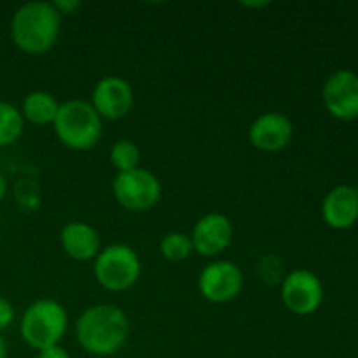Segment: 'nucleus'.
Returning a JSON list of instances; mask_svg holds the SVG:
<instances>
[{
    "instance_id": "nucleus-8",
    "label": "nucleus",
    "mask_w": 358,
    "mask_h": 358,
    "mask_svg": "<svg viewBox=\"0 0 358 358\" xmlns=\"http://www.w3.org/2000/svg\"><path fill=\"white\" fill-rule=\"evenodd\" d=\"M324 301L320 278L308 269H294L282 280V303L290 313L306 317L315 313Z\"/></svg>"
},
{
    "instance_id": "nucleus-19",
    "label": "nucleus",
    "mask_w": 358,
    "mask_h": 358,
    "mask_svg": "<svg viewBox=\"0 0 358 358\" xmlns=\"http://www.w3.org/2000/svg\"><path fill=\"white\" fill-rule=\"evenodd\" d=\"M14 317H16V313H14L13 303L6 297H0V331L9 327L14 322Z\"/></svg>"
},
{
    "instance_id": "nucleus-5",
    "label": "nucleus",
    "mask_w": 358,
    "mask_h": 358,
    "mask_svg": "<svg viewBox=\"0 0 358 358\" xmlns=\"http://www.w3.org/2000/svg\"><path fill=\"white\" fill-rule=\"evenodd\" d=\"M93 273L96 282L108 292H126L142 275V262L135 248L114 243L101 248L94 257Z\"/></svg>"
},
{
    "instance_id": "nucleus-14",
    "label": "nucleus",
    "mask_w": 358,
    "mask_h": 358,
    "mask_svg": "<svg viewBox=\"0 0 358 358\" xmlns=\"http://www.w3.org/2000/svg\"><path fill=\"white\" fill-rule=\"evenodd\" d=\"M324 220L334 229H348L358 219V189L338 185L332 189L322 205Z\"/></svg>"
},
{
    "instance_id": "nucleus-13",
    "label": "nucleus",
    "mask_w": 358,
    "mask_h": 358,
    "mask_svg": "<svg viewBox=\"0 0 358 358\" xmlns=\"http://www.w3.org/2000/svg\"><path fill=\"white\" fill-rule=\"evenodd\" d=\"M59 243L70 259L79 262L94 261L101 250L98 231L83 220H72L65 224L59 233Z\"/></svg>"
},
{
    "instance_id": "nucleus-17",
    "label": "nucleus",
    "mask_w": 358,
    "mask_h": 358,
    "mask_svg": "<svg viewBox=\"0 0 358 358\" xmlns=\"http://www.w3.org/2000/svg\"><path fill=\"white\" fill-rule=\"evenodd\" d=\"M110 163L117 170V173L135 170L140 166V147L128 138L117 140L110 147Z\"/></svg>"
},
{
    "instance_id": "nucleus-20",
    "label": "nucleus",
    "mask_w": 358,
    "mask_h": 358,
    "mask_svg": "<svg viewBox=\"0 0 358 358\" xmlns=\"http://www.w3.org/2000/svg\"><path fill=\"white\" fill-rule=\"evenodd\" d=\"M52 6H55V9L58 10L59 16L63 17L76 13V10L80 7V2H77V0H56V2H52Z\"/></svg>"
},
{
    "instance_id": "nucleus-23",
    "label": "nucleus",
    "mask_w": 358,
    "mask_h": 358,
    "mask_svg": "<svg viewBox=\"0 0 358 358\" xmlns=\"http://www.w3.org/2000/svg\"><path fill=\"white\" fill-rule=\"evenodd\" d=\"M7 357V350H6V343H3L2 336H0V358H6Z\"/></svg>"
},
{
    "instance_id": "nucleus-3",
    "label": "nucleus",
    "mask_w": 358,
    "mask_h": 358,
    "mask_svg": "<svg viewBox=\"0 0 358 358\" xmlns=\"http://www.w3.org/2000/svg\"><path fill=\"white\" fill-rule=\"evenodd\" d=\"M103 119L98 115L91 101L66 100L59 103L52 128L65 147L72 150H87L96 145L103 133Z\"/></svg>"
},
{
    "instance_id": "nucleus-10",
    "label": "nucleus",
    "mask_w": 358,
    "mask_h": 358,
    "mask_svg": "<svg viewBox=\"0 0 358 358\" xmlns=\"http://www.w3.org/2000/svg\"><path fill=\"white\" fill-rule=\"evenodd\" d=\"M189 236H191L192 248L196 254H199L201 257H215L231 245L234 227L229 217L219 212H212L203 215L194 224Z\"/></svg>"
},
{
    "instance_id": "nucleus-15",
    "label": "nucleus",
    "mask_w": 358,
    "mask_h": 358,
    "mask_svg": "<svg viewBox=\"0 0 358 358\" xmlns=\"http://www.w3.org/2000/svg\"><path fill=\"white\" fill-rule=\"evenodd\" d=\"M58 110L59 101L56 100L55 94L37 90L24 96L20 112L24 121L35 126H48L55 122Z\"/></svg>"
},
{
    "instance_id": "nucleus-2",
    "label": "nucleus",
    "mask_w": 358,
    "mask_h": 358,
    "mask_svg": "<svg viewBox=\"0 0 358 358\" xmlns=\"http://www.w3.org/2000/svg\"><path fill=\"white\" fill-rule=\"evenodd\" d=\"M62 31V16L52 2H27L10 20V38L20 51L41 56L56 45Z\"/></svg>"
},
{
    "instance_id": "nucleus-11",
    "label": "nucleus",
    "mask_w": 358,
    "mask_h": 358,
    "mask_svg": "<svg viewBox=\"0 0 358 358\" xmlns=\"http://www.w3.org/2000/svg\"><path fill=\"white\" fill-rule=\"evenodd\" d=\"M294 135L292 121L282 112H264L248 128V142L261 152H280Z\"/></svg>"
},
{
    "instance_id": "nucleus-1",
    "label": "nucleus",
    "mask_w": 358,
    "mask_h": 358,
    "mask_svg": "<svg viewBox=\"0 0 358 358\" xmlns=\"http://www.w3.org/2000/svg\"><path fill=\"white\" fill-rule=\"evenodd\" d=\"M128 336V317L114 304H94L86 308L76 322L77 343L91 355H114L126 345Z\"/></svg>"
},
{
    "instance_id": "nucleus-16",
    "label": "nucleus",
    "mask_w": 358,
    "mask_h": 358,
    "mask_svg": "<svg viewBox=\"0 0 358 358\" xmlns=\"http://www.w3.org/2000/svg\"><path fill=\"white\" fill-rule=\"evenodd\" d=\"M24 128V119L20 108L7 101H0V147L16 142Z\"/></svg>"
},
{
    "instance_id": "nucleus-12",
    "label": "nucleus",
    "mask_w": 358,
    "mask_h": 358,
    "mask_svg": "<svg viewBox=\"0 0 358 358\" xmlns=\"http://www.w3.org/2000/svg\"><path fill=\"white\" fill-rule=\"evenodd\" d=\"M325 108L334 117L350 121L358 117V76L352 70L332 73L324 86Z\"/></svg>"
},
{
    "instance_id": "nucleus-4",
    "label": "nucleus",
    "mask_w": 358,
    "mask_h": 358,
    "mask_svg": "<svg viewBox=\"0 0 358 358\" xmlns=\"http://www.w3.org/2000/svg\"><path fill=\"white\" fill-rule=\"evenodd\" d=\"M69 327L65 306L55 299H38L24 310L20 322L23 341L34 350L59 345Z\"/></svg>"
},
{
    "instance_id": "nucleus-22",
    "label": "nucleus",
    "mask_w": 358,
    "mask_h": 358,
    "mask_svg": "<svg viewBox=\"0 0 358 358\" xmlns=\"http://www.w3.org/2000/svg\"><path fill=\"white\" fill-rule=\"evenodd\" d=\"M6 191H7L6 178H3L2 171H0V201H2V199H3V196H6Z\"/></svg>"
},
{
    "instance_id": "nucleus-7",
    "label": "nucleus",
    "mask_w": 358,
    "mask_h": 358,
    "mask_svg": "<svg viewBox=\"0 0 358 358\" xmlns=\"http://www.w3.org/2000/svg\"><path fill=\"white\" fill-rule=\"evenodd\" d=\"M198 289L208 303H231L243 289V273L231 261H213L199 273Z\"/></svg>"
},
{
    "instance_id": "nucleus-18",
    "label": "nucleus",
    "mask_w": 358,
    "mask_h": 358,
    "mask_svg": "<svg viewBox=\"0 0 358 358\" xmlns=\"http://www.w3.org/2000/svg\"><path fill=\"white\" fill-rule=\"evenodd\" d=\"M159 252L166 261L180 262L185 261L194 252V248H192V241L189 234L173 231V233H168L161 238Z\"/></svg>"
},
{
    "instance_id": "nucleus-21",
    "label": "nucleus",
    "mask_w": 358,
    "mask_h": 358,
    "mask_svg": "<svg viewBox=\"0 0 358 358\" xmlns=\"http://www.w3.org/2000/svg\"><path fill=\"white\" fill-rule=\"evenodd\" d=\"M37 358H70V355L66 353L65 348H62L59 345H56V346H49V348L41 350Z\"/></svg>"
},
{
    "instance_id": "nucleus-9",
    "label": "nucleus",
    "mask_w": 358,
    "mask_h": 358,
    "mask_svg": "<svg viewBox=\"0 0 358 358\" xmlns=\"http://www.w3.org/2000/svg\"><path fill=\"white\" fill-rule=\"evenodd\" d=\"M91 105L101 119L119 121L131 112L135 93L131 84L117 76H107L98 80L91 93Z\"/></svg>"
},
{
    "instance_id": "nucleus-6",
    "label": "nucleus",
    "mask_w": 358,
    "mask_h": 358,
    "mask_svg": "<svg viewBox=\"0 0 358 358\" xmlns=\"http://www.w3.org/2000/svg\"><path fill=\"white\" fill-rule=\"evenodd\" d=\"M112 192L119 205L128 212H147L157 205L163 187L152 171L138 166L115 175Z\"/></svg>"
}]
</instances>
